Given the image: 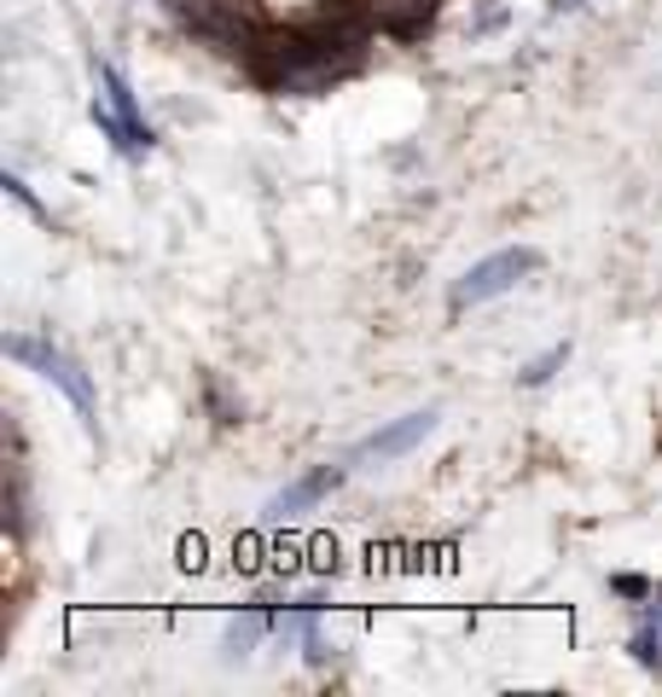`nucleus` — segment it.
Returning a JSON list of instances; mask_svg holds the SVG:
<instances>
[{"instance_id":"6","label":"nucleus","mask_w":662,"mask_h":697,"mask_svg":"<svg viewBox=\"0 0 662 697\" xmlns=\"http://www.w3.org/2000/svg\"><path fill=\"white\" fill-rule=\"evenodd\" d=\"M564 360H570V343H552L546 355H534L529 367L518 372V384H529V390H534V384H546V378H552L558 367H564Z\"/></svg>"},{"instance_id":"9","label":"nucleus","mask_w":662,"mask_h":697,"mask_svg":"<svg viewBox=\"0 0 662 697\" xmlns=\"http://www.w3.org/2000/svg\"><path fill=\"white\" fill-rule=\"evenodd\" d=\"M610 593H622V599H656V587L645 576H610Z\"/></svg>"},{"instance_id":"7","label":"nucleus","mask_w":662,"mask_h":697,"mask_svg":"<svg viewBox=\"0 0 662 697\" xmlns=\"http://www.w3.org/2000/svg\"><path fill=\"white\" fill-rule=\"evenodd\" d=\"M93 122H99V135H106L122 158H134V140H129V128H122V117L106 106V99H93Z\"/></svg>"},{"instance_id":"8","label":"nucleus","mask_w":662,"mask_h":697,"mask_svg":"<svg viewBox=\"0 0 662 697\" xmlns=\"http://www.w3.org/2000/svg\"><path fill=\"white\" fill-rule=\"evenodd\" d=\"M262 634H268V616L250 610V616H239V623L227 628V651H250V645H257Z\"/></svg>"},{"instance_id":"3","label":"nucleus","mask_w":662,"mask_h":697,"mask_svg":"<svg viewBox=\"0 0 662 697\" xmlns=\"http://www.w3.org/2000/svg\"><path fill=\"white\" fill-rule=\"evenodd\" d=\"M442 425V407H413V412H401L395 425H384V430H372L361 448H354V459H378V465H390V459H401V454H413L430 430Z\"/></svg>"},{"instance_id":"2","label":"nucleus","mask_w":662,"mask_h":697,"mask_svg":"<svg viewBox=\"0 0 662 697\" xmlns=\"http://www.w3.org/2000/svg\"><path fill=\"white\" fill-rule=\"evenodd\" d=\"M7 355H12V360H23V367H30L36 378L59 384V390L76 401V412H82V419H93V384H88V372L76 367V360H70L64 349L41 343V338H7Z\"/></svg>"},{"instance_id":"5","label":"nucleus","mask_w":662,"mask_h":697,"mask_svg":"<svg viewBox=\"0 0 662 697\" xmlns=\"http://www.w3.org/2000/svg\"><path fill=\"white\" fill-rule=\"evenodd\" d=\"M338 482H343V465H314L309 477H297L291 488H279V495L268 500V511H273V518H285V511H309V506H320Z\"/></svg>"},{"instance_id":"1","label":"nucleus","mask_w":662,"mask_h":697,"mask_svg":"<svg viewBox=\"0 0 662 697\" xmlns=\"http://www.w3.org/2000/svg\"><path fill=\"white\" fill-rule=\"evenodd\" d=\"M534 268H541V250L534 245H512V250H494L482 256V262L453 286V308H477V302H494L518 286V279H529Z\"/></svg>"},{"instance_id":"4","label":"nucleus","mask_w":662,"mask_h":697,"mask_svg":"<svg viewBox=\"0 0 662 697\" xmlns=\"http://www.w3.org/2000/svg\"><path fill=\"white\" fill-rule=\"evenodd\" d=\"M93 76H99V88H106V106L122 117V128H129V140H134V158H146V151H151V140H158V135H151V122L140 117V99H134V88H129V76H122L117 64H99Z\"/></svg>"},{"instance_id":"10","label":"nucleus","mask_w":662,"mask_h":697,"mask_svg":"<svg viewBox=\"0 0 662 697\" xmlns=\"http://www.w3.org/2000/svg\"><path fill=\"white\" fill-rule=\"evenodd\" d=\"M169 7H174V0H169Z\"/></svg>"}]
</instances>
